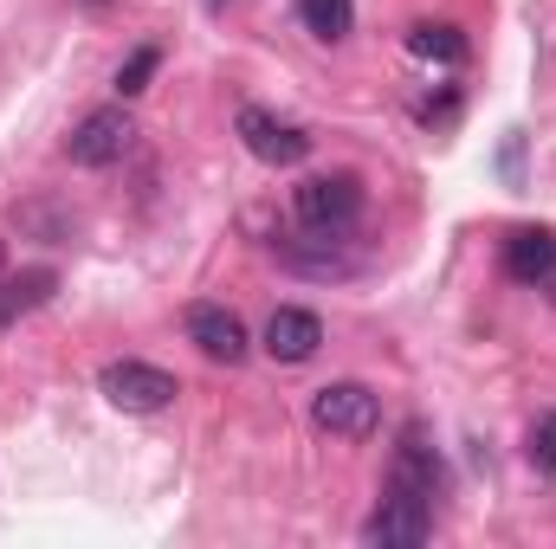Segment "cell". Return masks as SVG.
Instances as JSON below:
<instances>
[{"label":"cell","mask_w":556,"mask_h":549,"mask_svg":"<svg viewBox=\"0 0 556 549\" xmlns=\"http://www.w3.org/2000/svg\"><path fill=\"white\" fill-rule=\"evenodd\" d=\"M317 343H324L317 310L278 304L273 317H266V356H273V362H311V356H317Z\"/></svg>","instance_id":"9c48e42d"},{"label":"cell","mask_w":556,"mask_h":549,"mask_svg":"<svg viewBox=\"0 0 556 549\" xmlns=\"http://www.w3.org/2000/svg\"><path fill=\"white\" fill-rule=\"evenodd\" d=\"M188 343H194L207 362H227V369H240V362L253 356V336H247V323H240L227 304H194V310H188Z\"/></svg>","instance_id":"8992f818"},{"label":"cell","mask_w":556,"mask_h":549,"mask_svg":"<svg viewBox=\"0 0 556 549\" xmlns=\"http://www.w3.org/2000/svg\"><path fill=\"white\" fill-rule=\"evenodd\" d=\"M311 426L330 433V439H369L382 426V401L363 382H330V388L311 395Z\"/></svg>","instance_id":"7a4b0ae2"},{"label":"cell","mask_w":556,"mask_h":549,"mask_svg":"<svg viewBox=\"0 0 556 549\" xmlns=\"http://www.w3.org/2000/svg\"><path fill=\"white\" fill-rule=\"evenodd\" d=\"M505 272L518 278V284H544V278L556 272V233L551 227L511 233V240H505Z\"/></svg>","instance_id":"30bf717a"},{"label":"cell","mask_w":556,"mask_h":549,"mask_svg":"<svg viewBox=\"0 0 556 549\" xmlns=\"http://www.w3.org/2000/svg\"><path fill=\"white\" fill-rule=\"evenodd\" d=\"M0 278H7V240H0Z\"/></svg>","instance_id":"d6986e66"},{"label":"cell","mask_w":556,"mask_h":549,"mask_svg":"<svg viewBox=\"0 0 556 549\" xmlns=\"http://www.w3.org/2000/svg\"><path fill=\"white\" fill-rule=\"evenodd\" d=\"M440 452H433V439H427V426H408L402 433V446H395V459H389V491L395 498H415V505H433L440 498Z\"/></svg>","instance_id":"5b68a950"},{"label":"cell","mask_w":556,"mask_h":549,"mask_svg":"<svg viewBox=\"0 0 556 549\" xmlns=\"http://www.w3.org/2000/svg\"><path fill=\"white\" fill-rule=\"evenodd\" d=\"M298 13H304V26L317 33V39H350V26H356V0H298Z\"/></svg>","instance_id":"5bb4252c"},{"label":"cell","mask_w":556,"mask_h":549,"mask_svg":"<svg viewBox=\"0 0 556 549\" xmlns=\"http://www.w3.org/2000/svg\"><path fill=\"white\" fill-rule=\"evenodd\" d=\"M291 214L304 233H350L363 214V181L356 175H311V181H298Z\"/></svg>","instance_id":"6da1fadb"},{"label":"cell","mask_w":556,"mask_h":549,"mask_svg":"<svg viewBox=\"0 0 556 549\" xmlns=\"http://www.w3.org/2000/svg\"><path fill=\"white\" fill-rule=\"evenodd\" d=\"M52 291H59V272H52V266H33V272H20V278H0V330H13L20 317H33L39 304H52Z\"/></svg>","instance_id":"8fae6325"},{"label":"cell","mask_w":556,"mask_h":549,"mask_svg":"<svg viewBox=\"0 0 556 549\" xmlns=\"http://www.w3.org/2000/svg\"><path fill=\"white\" fill-rule=\"evenodd\" d=\"M130 142H137L130 111H124V104H104V111H91V117L65 137V155H72L78 168H111V162L130 155Z\"/></svg>","instance_id":"277c9868"},{"label":"cell","mask_w":556,"mask_h":549,"mask_svg":"<svg viewBox=\"0 0 556 549\" xmlns=\"http://www.w3.org/2000/svg\"><path fill=\"white\" fill-rule=\"evenodd\" d=\"M408 52H415V59H440V65H459V59H466V39H459V26L420 20V26H408Z\"/></svg>","instance_id":"4fadbf2b"},{"label":"cell","mask_w":556,"mask_h":549,"mask_svg":"<svg viewBox=\"0 0 556 549\" xmlns=\"http://www.w3.org/2000/svg\"><path fill=\"white\" fill-rule=\"evenodd\" d=\"M13 220H20V233H39V240H72V227H65L59 214H46V207H13Z\"/></svg>","instance_id":"2e32d148"},{"label":"cell","mask_w":556,"mask_h":549,"mask_svg":"<svg viewBox=\"0 0 556 549\" xmlns=\"http://www.w3.org/2000/svg\"><path fill=\"white\" fill-rule=\"evenodd\" d=\"M531 465H538V472H556V413H544V420L531 426Z\"/></svg>","instance_id":"e0dca14e"},{"label":"cell","mask_w":556,"mask_h":549,"mask_svg":"<svg viewBox=\"0 0 556 549\" xmlns=\"http://www.w3.org/2000/svg\"><path fill=\"white\" fill-rule=\"evenodd\" d=\"M98 388H104V401L124 413H162L181 388H175V375L168 369H155V362H104V375H98Z\"/></svg>","instance_id":"3957f363"},{"label":"cell","mask_w":556,"mask_h":549,"mask_svg":"<svg viewBox=\"0 0 556 549\" xmlns=\"http://www.w3.org/2000/svg\"><path fill=\"white\" fill-rule=\"evenodd\" d=\"M78 7H91V13H98V7H111V0H78Z\"/></svg>","instance_id":"ac0fdd59"},{"label":"cell","mask_w":556,"mask_h":549,"mask_svg":"<svg viewBox=\"0 0 556 549\" xmlns=\"http://www.w3.org/2000/svg\"><path fill=\"white\" fill-rule=\"evenodd\" d=\"M278 259H285V266H298V272H311V278H350V272H356V259H350V253H337V233L285 240V246H278Z\"/></svg>","instance_id":"7c38bea8"},{"label":"cell","mask_w":556,"mask_h":549,"mask_svg":"<svg viewBox=\"0 0 556 549\" xmlns=\"http://www.w3.org/2000/svg\"><path fill=\"white\" fill-rule=\"evenodd\" d=\"M427 531H433V505L395 498V491L363 518V544H376V549H415V544H427Z\"/></svg>","instance_id":"52a82bcc"},{"label":"cell","mask_w":556,"mask_h":549,"mask_svg":"<svg viewBox=\"0 0 556 549\" xmlns=\"http://www.w3.org/2000/svg\"><path fill=\"white\" fill-rule=\"evenodd\" d=\"M155 65H162V52H155V46H137V52H130V59L117 65V91H124V98H137V91H149Z\"/></svg>","instance_id":"9a60e30c"},{"label":"cell","mask_w":556,"mask_h":549,"mask_svg":"<svg viewBox=\"0 0 556 549\" xmlns=\"http://www.w3.org/2000/svg\"><path fill=\"white\" fill-rule=\"evenodd\" d=\"M240 142H247L266 168H298V162L311 155V137H304L298 124L266 117V111H240Z\"/></svg>","instance_id":"ba28073f"}]
</instances>
